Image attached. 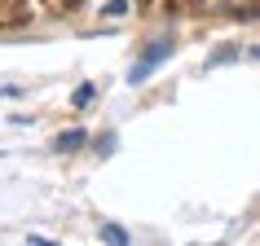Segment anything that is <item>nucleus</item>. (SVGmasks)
I'll return each instance as SVG.
<instances>
[{
    "instance_id": "20e7f679",
    "label": "nucleus",
    "mask_w": 260,
    "mask_h": 246,
    "mask_svg": "<svg viewBox=\"0 0 260 246\" xmlns=\"http://www.w3.org/2000/svg\"><path fill=\"white\" fill-rule=\"evenodd\" d=\"M164 9L172 18H185V14H203V0H164Z\"/></svg>"
},
{
    "instance_id": "423d86ee",
    "label": "nucleus",
    "mask_w": 260,
    "mask_h": 246,
    "mask_svg": "<svg viewBox=\"0 0 260 246\" xmlns=\"http://www.w3.org/2000/svg\"><path fill=\"white\" fill-rule=\"evenodd\" d=\"M84 145V132H62L57 137V150H80Z\"/></svg>"
},
{
    "instance_id": "9d476101",
    "label": "nucleus",
    "mask_w": 260,
    "mask_h": 246,
    "mask_svg": "<svg viewBox=\"0 0 260 246\" xmlns=\"http://www.w3.org/2000/svg\"><path fill=\"white\" fill-rule=\"evenodd\" d=\"M137 5H141V9H154V5H159V0H137Z\"/></svg>"
},
{
    "instance_id": "39448f33",
    "label": "nucleus",
    "mask_w": 260,
    "mask_h": 246,
    "mask_svg": "<svg viewBox=\"0 0 260 246\" xmlns=\"http://www.w3.org/2000/svg\"><path fill=\"white\" fill-rule=\"evenodd\" d=\"M40 5H44L53 18H67V14H75V9H80L84 0H40Z\"/></svg>"
},
{
    "instance_id": "0eeeda50",
    "label": "nucleus",
    "mask_w": 260,
    "mask_h": 246,
    "mask_svg": "<svg viewBox=\"0 0 260 246\" xmlns=\"http://www.w3.org/2000/svg\"><path fill=\"white\" fill-rule=\"evenodd\" d=\"M102 237H106V242H115V246H123V242H128V233H123L119 224H102Z\"/></svg>"
},
{
    "instance_id": "f257e3e1",
    "label": "nucleus",
    "mask_w": 260,
    "mask_h": 246,
    "mask_svg": "<svg viewBox=\"0 0 260 246\" xmlns=\"http://www.w3.org/2000/svg\"><path fill=\"white\" fill-rule=\"evenodd\" d=\"M168 53H172V40H154L150 49L141 53V62H137L133 70H128V84H141V79H150L154 70L164 66V57H168Z\"/></svg>"
},
{
    "instance_id": "7ed1b4c3",
    "label": "nucleus",
    "mask_w": 260,
    "mask_h": 246,
    "mask_svg": "<svg viewBox=\"0 0 260 246\" xmlns=\"http://www.w3.org/2000/svg\"><path fill=\"white\" fill-rule=\"evenodd\" d=\"M220 14H230L234 22H256L260 18V0H216Z\"/></svg>"
},
{
    "instance_id": "1a4fd4ad",
    "label": "nucleus",
    "mask_w": 260,
    "mask_h": 246,
    "mask_svg": "<svg viewBox=\"0 0 260 246\" xmlns=\"http://www.w3.org/2000/svg\"><path fill=\"white\" fill-rule=\"evenodd\" d=\"M123 5H128V0H110V5H106V18H119V14H123Z\"/></svg>"
},
{
    "instance_id": "f03ea898",
    "label": "nucleus",
    "mask_w": 260,
    "mask_h": 246,
    "mask_svg": "<svg viewBox=\"0 0 260 246\" xmlns=\"http://www.w3.org/2000/svg\"><path fill=\"white\" fill-rule=\"evenodd\" d=\"M31 22V0H0V31H22Z\"/></svg>"
},
{
    "instance_id": "6e6552de",
    "label": "nucleus",
    "mask_w": 260,
    "mask_h": 246,
    "mask_svg": "<svg viewBox=\"0 0 260 246\" xmlns=\"http://www.w3.org/2000/svg\"><path fill=\"white\" fill-rule=\"evenodd\" d=\"M93 93H97V88H93V84H80V93H75V106H88V101H93Z\"/></svg>"
},
{
    "instance_id": "9b49d317",
    "label": "nucleus",
    "mask_w": 260,
    "mask_h": 246,
    "mask_svg": "<svg viewBox=\"0 0 260 246\" xmlns=\"http://www.w3.org/2000/svg\"><path fill=\"white\" fill-rule=\"evenodd\" d=\"M251 57H260V49H251Z\"/></svg>"
}]
</instances>
